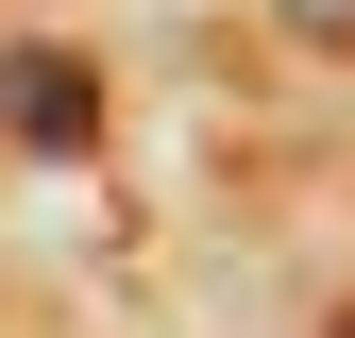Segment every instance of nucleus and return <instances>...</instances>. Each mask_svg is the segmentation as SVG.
<instances>
[{
  "instance_id": "obj_1",
  "label": "nucleus",
  "mask_w": 355,
  "mask_h": 338,
  "mask_svg": "<svg viewBox=\"0 0 355 338\" xmlns=\"http://www.w3.org/2000/svg\"><path fill=\"white\" fill-rule=\"evenodd\" d=\"M271 17H288V34H355V0H271Z\"/></svg>"
}]
</instances>
